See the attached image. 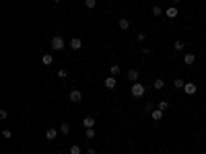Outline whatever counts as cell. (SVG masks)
I'll use <instances>...</instances> for the list:
<instances>
[{
    "mask_svg": "<svg viewBox=\"0 0 206 154\" xmlns=\"http://www.w3.org/2000/svg\"><path fill=\"white\" fill-rule=\"evenodd\" d=\"M52 49H56V52H62L64 47H66V41H64V37H60V35H56V37H52Z\"/></svg>",
    "mask_w": 206,
    "mask_h": 154,
    "instance_id": "obj_1",
    "label": "cell"
},
{
    "mask_svg": "<svg viewBox=\"0 0 206 154\" xmlns=\"http://www.w3.org/2000/svg\"><path fill=\"white\" fill-rule=\"evenodd\" d=\"M144 90H146V88H144V84H140V82H134V84H132L130 94L138 99V97H142V94H144Z\"/></svg>",
    "mask_w": 206,
    "mask_h": 154,
    "instance_id": "obj_2",
    "label": "cell"
},
{
    "mask_svg": "<svg viewBox=\"0 0 206 154\" xmlns=\"http://www.w3.org/2000/svg\"><path fill=\"white\" fill-rule=\"evenodd\" d=\"M68 99H70V103H81L82 101V93L81 90H72V93L68 94Z\"/></svg>",
    "mask_w": 206,
    "mask_h": 154,
    "instance_id": "obj_3",
    "label": "cell"
},
{
    "mask_svg": "<svg viewBox=\"0 0 206 154\" xmlns=\"http://www.w3.org/2000/svg\"><path fill=\"white\" fill-rule=\"evenodd\" d=\"M56 136H58V129H56V127H48V129H46V140L54 142Z\"/></svg>",
    "mask_w": 206,
    "mask_h": 154,
    "instance_id": "obj_4",
    "label": "cell"
},
{
    "mask_svg": "<svg viewBox=\"0 0 206 154\" xmlns=\"http://www.w3.org/2000/svg\"><path fill=\"white\" fill-rule=\"evenodd\" d=\"M184 90H185V94H196V90H198V87H196L194 82H185Z\"/></svg>",
    "mask_w": 206,
    "mask_h": 154,
    "instance_id": "obj_5",
    "label": "cell"
},
{
    "mask_svg": "<svg viewBox=\"0 0 206 154\" xmlns=\"http://www.w3.org/2000/svg\"><path fill=\"white\" fill-rule=\"evenodd\" d=\"M116 84H117L116 76H109V78H105V87L109 88V90H113V88H116Z\"/></svg>",
    "mask_w": 206,
    "mask_h": 154,
    "instance_id": "obj_6",
    "label": "cell"
},
{
    "mask_svg": "<svg viewBox=\"0 0 206 154\" xmlns=\"http://www.w3.org/2000/svg\"><path fill=\"white\" fill-rule=\"evenodd\" d=\"M82 125H85V127H95V117L87 115V117L82 119Z\"/></svg>",
    "mask_w": 206,
    "mask_h": 154,
    "instance_id": "obj_7",
    "label": "cell"
},
{
    "mask_svg": "<svg viewBox=\"0 0 206 154\" xmlns=\"http://www.w3.org/2000/svg\"><path fill=\"white\" fill-rule=\"evenodd\" d=\"M128 80H132V82L138 80V70L136 68H130V70H128Z\"/></svg>",
    "mask_w": 206,
    "mask_h": 154,
    "instance_id": "obj_8",
    "label": "cell"
},
{
    "mask_svg": "<svg viewBox=\"0 0 206 154\" xmlns=\"http://www.w3.org/2000/svg\"><path fill=\"white\" fill-rule=\"evenodd\" d=\"M70 47H72L74 52H78V49H81V47H82V41L78 39V37H74V39L70 41Z\"/></svg>",
    "mask_w": 206,
    "mask_h": 154,
    "instance_id": "obj_9",
    "label": "cell"
},
{
    "mask_svg": "<svg viewBox=\"0 0 206 154\" xmlns=\"http://www.w3.org/2000/svg\"><path fill=\"white\" fill-rule=\"evenodd\" d=\"M194 62H196V56H194V54H185V56H184V64L192 66Z\"/></svg>",
    "mask_w": 206,
    "mask_h": 154,
    "instance_id": "obj_10",
    "label": "cell"
},
{
    "mask_svg": "<svg viewBox=\"0 0 206 154\" xmlns=\"http://www.w3.org/2000/svg\"><path fill=\"white\" fill-rule=\"evenodd\" d=\"M165 14H167V19H175V17H177V8H175V6L167 8V10H165Z\"/></svg>",
    "mask_w": 206,
    "mask_h": 154,
    "instance_id": "obj_11",
    "label": "cell"
},
{
    "mask_svg": "<svg viewBox=\"0 0 206 154\" xmlns=\"http://www.w3.org/2000/svg\"><path fill=\"white\" fill-rule=\"evenodd\" d=\"M153 87L157 88V90H161V88H165V80H163V78H155V82H153Z\"/></svg>",
    "mask_w": 206,
    "mask_h": 154,
    "instance_id": "obj_12",
    "label": "cell"
},
{
    "mask_svg": "<svg viewBox=\"0 0 206 154\" xmlns=\"http://www.w3.org/2000/svg\"><path fill=\"white\" fill-rule=\"evenodd\" d=\"M41 62H43V66H50V64L54 62V58H52L50 54H43V56H41Z\"/></svg>",
    "mask_w": 206,
    "mask_h": 154,
    "instance_id": "obj_13",
    "label": "cell"
},
{
    "mask_svg": "<svg viewBox=\"0 0 206 154\" xmlns=\"http://www.w3.org/2000/svg\"><path fill=\"white\" fill-rule=\"evenodd\" d=\"M151 115H153V119H155V121H161V119H163V111H161V109L151 111Z\"/></svg>",
    "mask_w": 206,
    "mask_h": 154,
    "instance_id": "obj_14",
    "label": "cell"
},
{
    "mask_svg": "<svg viewBox=\"0 0 206 154\" xmlns=\"http://www.w3.org/2000/svg\"><path fill=\"white\" fill-rule=\"evenodd\" d=\"M184 47H185V43L184 41H175V43H173V49H175V52H184Z\"/></svg>",
    "mask_w": 206,
    "mask_h": 154,
    "instance_id": "obj_15",
    "label": "cell"
},
{
    "mask_svg": "<svg viewBox=\"0 0 206 154\" xmlns=\"http://www.w3.org/2000/svg\"><path fill=\"white\" fill-rule=\"evenodd\" d=\"M117 25H120V29H130V21H128V19H120Z\"/></svg>",
    "mask_w": 206,
    "mask_h": 154,
    "instance_id": "obj_16",
    "label": "cell"
},
{
    "mask_svg": "<svg viewBox=\"0 0 206 154\" xmlns=\"http://www.w3.org/2000/svg\"><path fill=\"white\" fill-rule=\"evenodd\" d=\"M173 87H175V88H184V87H185V82L181 80V78H175V80H173Z\"/></svg>",
    "mask_w": 206,
    "mask_h": 154,
    "instance_id": "obj_17",
    "label": "cell"
},
{
    "mask_svg": "<svg viewBox=\"0 0 206 154\" xmlns=\"http://www.w3.org/2000/svg\"><path fill=\"white\" fill-rule=\"evenodd\" d=\"M85 136H87V138H95V127H87V132H85Z\"/></svg>",
    "mask_w": 206,
    "mask_h": 154,
    "instance_id": "obj_18",
    "label": "cell"
},
{
    "mask_svg": "<svg viewBox=\"0 0 206 154\" xmlns=\"http://www.w3.org/2000/svg\"><path fill=\"white\" fill-rule=\"evenodd\" d=\"M60 132H62V134H64V136H66V134H70V123H62Z\"/></svg>",
    "mask_w": 206,
    "mask_h": 154,
    "instance_id": "obj_19",
    "label": "cell"
},
{
    "mask_svg": "<svg viewBox=\"0 0 206 154\" xmlns=\"http://www.w3.org/2000/svg\"><path fill=\"white\" fill-rule=\"evenodd\" d=\"M120 70H122V68L117 66V64H111V76H117V74H120Z\"/></svg>",
    "mask_w": 206,
    "mask_h": 154,
    "instance_id": "obj_20",
    "label": "cell"
},
{
    "mask_svg": "<svg viewBox=\"0 0 206 154\" xmlns=\"http://www.w3.org/2000/svg\"><path fill=\"white\" fill-rule=\"evenodd\" d=\"M70 154H81V146H78V144H72V146H70Z\"/></svg>",
    "mask_w": 206,
    "mask_h": 154,
    "instance_id": "obj_21",
    "label": "cell"
},
{
    "mask_svg": "<svg viewBox=\"0 0 206 154\" xmlns=\"http://www.w3.org/2000/svg\"><path fill=\"white\" fill-rule=\"evenodd\" d=\"M85 6H87V8H95L97 6V0H85Z\"/></svg>",
    "mask_w": 206,
    "mask_h": 154,
    "instance_id": "obj_22",
    "label": "cell"
},
{
    "mask_svg": "<svg viewBox=\"0 0 206 154\" xmlns=\"http://www.w3.org/2000/svg\"><path fill=\"white\" fill-rule=\"evenodd\" d=\"M153 14H155V17H161V14H163L161 6H153Z\"/></svg>",
    "mask_w": 206,
    "mask_h": 154,
    "instance_id": "obj_23",
    "label": "cell"
},
{
    "mask_svg": "<svg viewBox=\"0 0 206 154\" xmlns=\"http://www.w3.org/2000/svg\"><path fill=\"white\" fill-rule=\"evenodd\" d=\"M66 76H68V72H66L64 68H60V70H58V78H66Z\"/></svg>",
    "mask_w": 206,
    "mask_h": 154,
    "instance_id": "obj_24",
    "label": "cell"
},
{
    "mask_svg": "<svg viewBox=\"0 0 206 154\" xmlns=\"http://www.w3.org/2000/svg\"><path fill=\"white\" fill-rule=\"evenodd\" d=\"M167 107H169V103H167V101H161V103H159V109H161V111H165Z\"/></svg>",
    "mask_w": 206,
    "mask_h": 154,
    "instance_id": "obj_25",
    "label": "cell"
},
{
    "mask_svg": "<svg viewBox=\"0 0 206 154\" xmlns=\"http://www.w3.org/2000/svg\"><path fill=\"white\" fill-rule=\"evenodd\" d=\"M2 136H4L6 140H10V138H13V132H10V129H4V132H2Z\"/></svg>",
    "mask_w": 206,
    "mask_h": 154,
    "instance_id": "obj_26",
    "label": "cell"
},
{
    "mask_svg": "<svg viewBox=\"0 0 206 154\" xmlns=\"http://www.w3.org/2000/svg\"><path fill=\"white\" fill-rule=\"evenodd\" d=\"M144 111H153V103H144Z\"/></svg>",
    "mask_w": 206,
    "mask_h": 154,
    "instance_id": "obj_27",
    "label": "cell"
},
{
    "mask_svg": "<svg viewBox=\"0 0 206 154\" xmlns=\"http://www.w3.org/2000/svg\"><path fill=\"white\" fill-rule=\"evenodd\" d=\"M6 115H8V113L4 111V109H0V119H6Z\"/></svg>",
    "mask_w": 206,
    "mask_h": 154,
    "instance_id": "obj_28",
    "label": "cell"
},
{
    "mask_svg": "<svg viewBox=\"0 0 206 154\" xmlns=\"http://www.w3.org/2000/svg\"><path fill=\"white\" fill-rule=\"evenodd\" d=\"M87 154H95V148H89V150H87Z\"/></svg>",
    "mask_w": 206,
    "mask_h": 154,
    "instance_id": "obj_29",
    "label": "cell"
},
{
    "mask_svg": "<svg viewBox=\"0 0 206 154\" xmlns=\"http://www.w3.org/2000/svg\"><path fill=\"white\" fill-rule=\"evenodd\" d=\"M173 2H179V0H173Z\"/></svg>",
    "mask_w": 206,
    "mask_h": 154,
    "instance_id": "obj_30",
    "label": "cell"
}]
</instances>
